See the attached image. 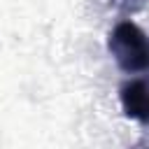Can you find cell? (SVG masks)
<instances>
[{
	"label": "cell",
	"instance_id": "obj_1",
	"mask_svg": "<svg viewBox=\"0 0 149 149\" xmlns=\"http://www.w3.org/2000/svg\"><path fill=\"white\" fill-rule=\"evenodd\" d=\"M107 49L126 72H140L149 65V40L133 21H121L114 26Z\"/></svg>",
	"mask_w": 149,
	"mask_h": 149
},
{
	"label": "cell",
	"instance_id": "obj_2",
	"mask_svg": "<svg viewBox=\"0 0 149 149\" xmlns=\"http://www.w3.org/2000/svg\"><path fill=\"white\" fill-rule=\"evenodd\" d=\"M119 100H121V109L126 112V116L140 123H149V84L147 81L142 79L126 81L119 91Z\"/></svg>",
	"mask_w": 149,
	"mask_h": 149
}]
</instances>
